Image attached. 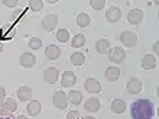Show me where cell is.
<instances>
[{
  "instance_id": "30bf717a",
  "label": "cell",
  "mask_w": 159,
  "mask_h": 119,
  "mask_svg": "<svg viewBox=\"0 0 159 119\" xmlns=\"http://www.w3.org/2000/svg\"><path fill=\"white\" fill-rule=\"evenodd\" d=\"M121 17V10L120 7H116V6H113V7H110L107 12H106V19H107V22H110V23H116V22L120 21Z\"/></svg>"
},
{
  "instance_id": "7402d4cb",
  "label": "cell",
  "mask_w": 159,
  "mask_h": 119,
  "mask_svg": "<svg viewBox=\"0 0 159 119\" xmlns=\"http://www.w3.org/2000/svg\"><path fill=\"white\" fill-rule=\"evenodd\" d=\"M67 96H68L70 103H72L74 106L80 105V103H81V100H83V93H81V92H78V90H71V92H70V94H67Z\"/></svg>"
},
{
  "instance_id": "2e32d148",
  "label": "cell",
  "mask_w": 159,
  "mask_h": 119,
  "mask_svg": "<svg viewBox=\"0 0 159 119\" xmlns=\"http://www.w3.org/2000/svg\"><path fill=\"white\" fill-rule=\"evenodd\" d=\"M85 111L90 112V113H96V112L100 111V100L97 98H90L84 105Z\"/></svg>"
},
{
  "instance_id": "44dd1931",
  "label": "cell",
  "mask_w": 159,
  "mask_h": 119,
  "mask_svg": "<svg viewBox=\"0 0 159 119\" xmlns=\"http://www.w3.org/2000/svg\"><path fill=\"white\" fill-rule=\"evenodd\" d=\"M126 103L121 100V99H114L111 102V112L113 113H123L126 111Z\"/></svg>"
},
{
  "instance_id": "277c9868",
  "label": "cell",
  "mask_w": 159,
  "mask_h": 119,
  "mask_svg": "<svg viewBox=\"0 0 159 119\" xmlns=\"http://www.w3.org/2000/svg\"><path fill=\"white\" fill-rule=\"evenodd\" d=\"M109 61L114 64H120L126 60V51L120 47H114L113 50H109Z\"/></svg>"
},
{
  "instance_id": "e575fe53",
  "label": "cell",
  "mask_w": 159,
  "mask_h": 119,
  "mask_svg": "<svg viewBox=\"0 0 159 119\" xmlns=\"http://www.w3.org/2000/svg\"><path fill=\"white\" fill-rule=\"evenodd\" d=\"M6 100V90L3 89V87H0V105Z\"/></svg>"
},
{
  "instance_id": "83f0119b",
  "label": "cell",
  "mask_w": 159,
  "mask_h": 119,
  "mask_svg": "<svg viewBox=\"0 0 159 119\" xmlns=\"http://www.w3.org/2000/svg\"><path fill=\"white\" fill-rule=\"evenodd\" d=\"M28 3H29L30 10H34V12H39L43 7V2L42 0H29Z\"/></svg>"
},
{
  "instance_id": "f546056e",
  "label": "cell",
  "mask_w": 159,
  "mask_h": 119,
  "mask_svg": "<svg viewBox=\"0 0 159 119\" xmlns=\"http://www.w3.org/2000/svg\"><path fill=\"white\" fill-rule=\"evenodd\" d=\"M106 0H90V7L94 9V10H101L104 7Z\"/></svg>"
},
{
  "instance_id": "603a6c76",
  "label": "cell",
  "mask_w": 159,
  "mask_h": 119,
  "mask_svg": "<svg viewBox=\"0 0 159 119\" xmlns=\"http://www.w3.org/2000/svg\"><path fill=\"white\" fill-rule=\"evenodd\" d=\"M2 109H4V111L10 112V113L16 112V109H17V103H16V100H15V99H12V98H7L3 103H2Z\"/></svg>"
},
{
  "instance_id": "4316f807",
  "label": "cell",
  "mask_w": 159,
  "mask_h": 119,
  "mask_svg": "<svg viewBox=\"0 0 159 119\" xmlns=\"http://www.w3.org/2000/svg\"><path fill=\"white\" fill-rule=\"evenodd\" d=\"M57 39L59 42H68L70 41V32L67 29H59L57 32Z\"/></svg>"
},
{
  "instance_id": "7a4b0ae2",
  "label": "cell",
  "mask_w": 159,
  "mask_h": 119,
  "mask_svg": "<svg viewBox=\"0 0 159 119\" xmlns=\"http://www.w3.org/2000/svg\"><path fill=\"white\" fill-rule=\"evenodd\" d=\"M119 39H120L121 44L127 48H133V47H136V44H138V35L134 34V32H130V31L121 32Z\"/></svg>"
},
{
  "instance_id": "9a60e30c",
  "label": "cell",
  "mask_w": 159,
  "mask_h": 119,
  "mask_svg": "<svg viewBox=\"0 0 159 119\" xmlns=\"http://www.w3.org/2000/svg\"><path fill=\"white\" fill-rule=\"evenodd\" d=\"M16 94H17V98H19V100H22V102H28V100L32 99V90L28 86H20L17 89Z\"/></svg>"
},
{
  "instance_id": "8992f818",
  "label": "cell",
  "mask_w": 159,
  "mask_h": 119,
  "mask_svg": "<svg viewBox=\"0 0 159 119\" xmlns=\"http://www.w3.org/2000/svg\"><path fill=\"white\" fill-rule=\"evenodd\" d=\"M84 87H85V90H87L88 93H91V94H96L101 92L100 81L96 80V79H87V80L84 81Z\"/></svg>"
},
{
  "instance_id": "6da1fadb",
  "label": "cell",
  "mask_w": 159,
  "mask_h": 119,
  "mask_svg": "<svg viewBox=\"0 0 159 119\" xmlns=\"http://www.w3.org/2000/svg\"><path fill=\"white\" fill-rule=\"evenodd\" d=\"M130 115L132 119H152L155 115V106L148 99H139L132 103Z\"/></svg>"
},
{
  "instance_id": "ba28073f",
  "label": "cell",
  "mask_w": 159,
  "mask_h": 119,
  "mask_svg": "<svg viewBox=\"0 0 159 119\" xmlns=\"http://www.w3.org/2000/svg\"><path fill=\"white\" fill-rule=\"evenodd\" d=\"M58 70L54 67H49L46 68L45 71H43V80H45V83H48V84H55L57 81H58Z\"/></svg>"
},
{
  "instance_id": "836d02e7",
  "label": "cell",
  "mask_w": 159,
  "mask_h": 119,
  "mask_svg": "<svg viewBox=\"0 0 159 119\" xmlns=\"http://www.w3.org/2000/svg\"><path fill=\"white\" fill-rule=\"evenodd\" d=\"M67 119H80V112L78 111H71L67 115Z\"/></svg>"
},
{
  "instance_id": "e0dca14e",
  "label": "cell",
  "mask_w": 159,
  "mask_h": 119,
  "mask_svg": "<svg viewBox=\"0 0 159 119\" xmlns=\"http://www.w3.org/2000/svg\"><path fill=\"white\" fill-rule=\"evenodd\" d=\"M156 67V57L148 54L142 58V68L143 70H153Z\"/></svg>"
},
{
  "instance_id": "f1b7e54d",
  "label": "cell",
  "mask_w": 159,
  "mask_h": 119,
  "mask_svg": "<svg viewBox=\"0 0 159 119\" xmlns=\"http://www.w3.org/2000/svg\"><path fill=\"white\" fill-rule=\"evenodd\" d=\"M30 50H39L42 47V39L38 38V36H35V38H30L29 42H28Z\"/></svg>"
},
{
  "instance_id": "ab89813d",
  "label": "cell",
  "mask_w": 159,
  "mask_h": 119,
  "mask_svg": "<svg viewBox=\"0 0 159 119\" xmlns=\"http://www.w3.org/2000/svg\"><path fill=\"white\" fill-rule=\"evenodd\" d=\"M2 52H3V45L0 44V54H2Z\"/></svg>"
},
{
  "instance_id": "8d00e7d4",
  "label": "cell",
  "mask_w": 159,
  "mask_h": 119,
  "mask_svg": "<svg viewBox=\"0 0 159 119\" xmlns=\"http://www.w3.org/2000/svg\"><path fill=\"white\" fill-rule=\"evenodd\" d=\"M46 3H49V4H55V3H58V2H57V0H48Z\"/></svg>"
},
{
  "instance_id": "9c48e42d",
  "label": "cell",
  "mask_w": 159,
  "mask_h": 119,
  "mask_svg": "<svg viewBox=\"0 0 159 119\" xmlns=\"http://www.w3.org/2000/svg\"><path fill=\"white\" fill-rule=\"evenodd\" d=\"M143 19V12L140 9H132L127 15V22L130 25H139Z\"/></svg>"
},
{
  "instance_id": "7c38bea8",
  "label": "cell",
  "mask_w": 159,
  "mask_h": 119,
  "mask_svg": "<svg viewBox=\"0 0 159 119\" xmlns=\"http://www.w3.org/2000/svg\"><path fill=\"white\" fill-rule=\"evenodd\" d=\"M77 83V77L72 71H64L62 79H61V86L62 87H71Z\"/></svg>"
},
{
  "instance_id": "5bb4252c",
  "label": "cell",
  "mask_w": 159,
  "mask_h": 119,
  "mask_svg": "<svg viewBox=\"0 0 159 119\" xmlns=\"http://www.w3.org/2000/svg\"><path fill=\"white\" fill-rule=\"evenodd\" d=\"M15 35H16V29L12 25H4L0 29V38L3 41H10V39L15 38Z\"/></svg>"
},
{
  "instance_id": "f35d334b",
  "label": "cell",
  "mask_w": 159,
  "mask_h": 119,
  "mask_svg": "<svg viewBox=\"0 0 159 119\" xmlns=\"http://www.w3.org/2000/svg\"><path fill=\"white\" fill-rule=\"evenodd\" d=\"M83 119H96V118H93V116H85V118H83Z\"/></svg>"
},
{
  "instance_id": "d4e9b609",
  "label": "cell",
  "mask_w": 159,
  "mask_h": 119,
  "mask_svg": "<svg viewBox=\"0 0 159 119\" xmlns=\"http://www.w3.org/2000/svg\"><path fill=\"white\" fill-rule=\"evenodd\" d=\"M90 23H91V17L88 16L87 13H80V15H77V25H78L80 28H87Z\"/></svg>"
},
{
  "instance_id": "52a82bcc",
  "label": "cell",
  "mask_w": 159,
  "mask_h": 119,
  "mask_svg": "<svg viewBox=\"0 0 159 119\" xmlns=\"http://www.w3.org/2000/svg\"><path fill=\"white\" fill-rule=\"evenodd\" d=\"M126 90H127V93L134 96V94H139L142 92V81L138 80V79H132V80L127 81V84H126Z\"/></svg>"
},
{
  "instance_id": "3957f363",
  "label": "cell",
  "mask_w": 159,
  "mask_h": 119,
  "mask_svg": "<svg viewBox=\"0 0 159 119\" xmlns=\"http://www.w3.org/2000/svg\"><path fill=\"white\" fill-rule=\"evenodd\" d=\"M57 25H58V15L57 13H49V15L42 17V28L46 32H52Z\"/></svg>"
},
{
  "instance_id": "4dcf8cb0",
  "label": "cell",
  "mask_w": 159,
  "mask_h": 119,
  "mask_svg": "<svg viewBox=\"0 0 159 119\" xmlns=\"http://www.w3.org/2000/svg\"><path fill=\"white\" fill-rule=\"evenodd\" d=\"M23 15H25V10L23 9H17L16 12L13 13V16H12V22H19L23 17Z\"/></svg>"
},
{
  "instance_id": "5b68a950",
  "label": "cell",
  "mask_w": 159,
  "mask_h": 119,
  "mask_svg": "<svg viewBox=\"0 0 159 119\" xmlns=\"http://www.w3.org/2000/svg\"><path fill=\"white\" fill-rule=\"evenodd\" d=\"M52 102H54V106L57 109L64 111L68 106V96L64 92H55L54 96H52Z\"/></svg>"
},
{
  "instance_id": "8fae6325",
  "label": "cell",
  "mask_w": 159,
  "mask_h": 119,
  "mask_svg": "<svg viewBox=\"0 0 159 119\" xmlns=\"http://www.w3.org/2000/svg\"><path fill=\"white\" fill-rule=\"evenodd\" d=\"M45 55H46V58L51 60V61L58 60L59 55H61V48H59L58 45H55V44H51V45H48V47H46Z\"/></svg>"
},
{
  "instance_id": "74e56055",
  "label": "cell",
  "mask_w": 159,
  "mask_h": 119,
  "mask_svg": "<svg viewBox=\"0 0 159 119\" xmlns=\"http://www.w3.org/2000/svg\"><path fill=\"white\" fill-rule=\"evenodd\" d=\"M16 119H28V118H26V116L25 115H19V116H17V118Z\"/></svg>"
},
{
  "instance_id": "1f68e13d",
  "label": "cell",
  "mask_w": 159,
  "mask_h": 119,
  "mask_svg": "<svg viewBox=\"0 0 159 119\" xmlns=\"http://www.w3.org/2000/svg\"><path fill=\"white\" fill-rule=\"evenodd\" d=\"M0 119H15L12 116V113L7 111H4V109H0Z\"/></svg>"
},
{
  "instance_id": "ffe728a7",
  "label": "cell",
  "mask_w": 159,
  "mask_h": 119,
  "mask_svg": "<svg viewBox=\"0 0 159 119\" xmlns=\"http://www.w3.org/2000/svg\"><path fill=\"white\" fill-rule=\"evenodd\" d=\"M70 61H71L72 65H77V67H81V65H84V63H85V55H84L83 52H72L71 57H70Z\"/></svg>"
},
{
  "instance_id": "484cf974",
  "label": "cell",
  "mask_w": 159,
  "mask_h": 119,
  "mask_svg": "<svg viewBox=\"0 0 159 119\" xmlns=\"http://www.w3.org/2000/svg\"><path fill=\"white\" fill-rule=\"evenodd\" d=\"M84 44H85V36H84L83 34H77L71 41L72 48H81Z\"/></svg>"
},
{
  "instance_id": "4fadbf2b",
  "label": "cell",
  "mask_w": 159,
  "mask_h": 119,
  "mask_svg": "<svg viewBox=\"0 0 159 119\" xmlns=\"http://www.w3.org/2000/svg\"><path fill=\"white\" fill-rule=\"evenodd\" d=\"M36 63V58H35L34 54L30 52H23L20 55V65L23 68H32Z\"/></svg>"
},
{
  "instance_id": "d6a6232c",
  "label": "cell",
  "mask_w": 159,
  "mask_h": 119,
  "mask_svg": "<svg viewBox=\"0 0 159 119\" xmlns=\"http://www.w3.org/2000/svg\"><path fill=\"white\" fill-rule=\"evenodd\" d=\"M2 3H3L4 6H7V7H15L19 2H17V0H3Z\"/></svg>"
},
{
  "instance_id": "ac0fdd59",
  "label": "cell",
  "mask_w": 159,
  "mask_h": 119,
  "mask_svg": "<svg viewBox=\"0 0 159 119\" xmlns=\"http://www.w3.org/2000/svg\"><path fill=\"white\" fill-rule=\"evenodd\" d=\"M26 111H28V115H30V116H38L39 113H41V111H42L41 102H38V100H32V102L28 105Z\"/></svg>"
},
{
  "instance_id": "cb8c5ba5",
  "label": "cell",
  "mask_w": 159,
  "mask_h": 119,
  "mask_svg": "<svg viewBox=\"0 0 159 119\" xmlns=\"http://www.w3.org/2000/svg\"><path fill=\"white\" fill-rule=\"evenodd\" d=\"M96 50L98 54H107L110 50V42L107 39H100V41H97V44H96Z\"/></svg>"
},
{
  "instance_id": "d6986e66",
  "label": "cell",
  "mask_w": 159,
  "mask_h": 119,
  "mask_svg": "<svg viewBox=\"0 0 159 119\" xmlns=\"http://www.w3.org/2000/svg\"><path fill=\"white\" fill-rule=\"evenodd\" d=\"M104 76L107 80L110 81H116L120 79V70L117 67H107L104 71Z\"/></svg>"
},
{
  "instance_id": "d590c367",
  "label": "cell",
  "mask_w": 159,
  "mask_h": 119,
  "mask_svg": "<svg viewBox=\"0 0 159 119\" xmlns=\"http://www.w3.org/2000/svg\"><path fill=\"white\" fill-rule=\"evenodd\" d=\"M158 48H159V45H158V42H155V44H153V52H155V54H158V51H159Z\"/></svg>"
}]
</instances>
